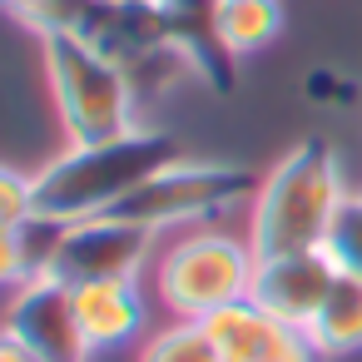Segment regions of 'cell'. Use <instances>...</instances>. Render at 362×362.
I'll return each mask as SVG.
<instances>
[{
    "instance_id": "1",
    "label": "cell",
    "mask_w": 362,
    "mask_h": 362,
    "mask_svg": "<svg viewBox=\"0 0 362 362\" xmlns=\"http://www.w3.org/2000/svg\"><path fill=\"white\" fill-rule=\"evenodd\" d=\"M184 144L164 129H129L100 144H70L35 174V214L80 223L115 214L129 194H139L159 169L179 164Z\"/></svg>"
},
{
    "instance_id": "2",
    "label": "cell",
    "mask_w": 362,
    "mask_h": 362,
    "mask_svg": "<svg viewBox=\"0 0 362 362\" xmlns=\"http://www.w3.org/2000/svg\"><path fill=\"white\" fill-rule=\"evenodd\" d=\"M342 204H347L342 164H337L332 144L313 134V139L293 144L268 169V179L258 184L253 218H248V243H253L258 258L327 248Z\"/></svg>"
},
{
    "instance_id": "3",
    "label": "cell",
    "mask_w": 362,
    "mask_h": 362,
    "mask_svg": "<svg viewBox=\"0 0 362 362\" xmlns=\"http://www.w3.org/2000/svg\"><path fill=\"white\" fill-rule=\"evenodd\" d=\"M40 45H45L50 95L60 105V124L70 144H100V139L139 129L134 124L139 90L119 60H110L85 35H45Z\"/></svg>"
},
{
    "instance_id": "4",
    "label": "cell",
    "mask_w": 362,
    "mask_h": 362,
    "mask_svg": "<svg viewBox=\"0 0 362 362\" xmlns=\"http://www.w3.org/2000/svg\"><path fill=\"white\" fill-rule=\"evenodd\" d=\"M253 268H258V253L253 243L233 238V233H218V228H194L184 238H174L159 263H154V288H159V303L174 313V317H214L218 308L248 298V283H253Z\"/></svg>"
},
{
    "instance_id": "5",
    "label": "cell",
    "mask_w": 362,
    "mask_h": 362,
    "mask_svg": "<svg viewBox=\"0 0 362 362\" xmlns=\"http://www.w3.org/2000/svg\"><path fill=\"white\" fill-rule=\"evenodd\" d=\"M258 174L243 164H214V159H179L169 169H159L139 194H129L115 214L144 223V228H174V223H204L218 218L228 209H238L243 199L258 194Z\"/></svg>"
},
{
    "instance_id": "6",
    "label": "cell",
    "mask_w": 362,
    "mask_h": 362,
    "mask_svg": "<svg viewBox=\"0 0 362 362\" xmlns=\"http://www.w3.org/2000/svg\"><path fill=\"white\" fill-rule=\"evenodd\" d=\"M149 253H154V228H144L124 214H100V218L65 223L45 278H60L65 288L139 283V273L149 268Z\"/></svg>"
},
{
    "instance_id": "7",
    "label": "cell",
    "mask_w": 362,
    "mask_h": 362,
    "mask_svg": "<svg viewBox=\"0 0 362 362\" xmlns=\"http://www.w3.org/2000/svg\"><path fill=\"white\" fill-rule=\"evenodd\" d=\"M6 332L35 362H90V342L75 317V298L60 278H25L11 293Z\"/></svg>"
},
{
    "instance_id": "8",
    "label": "cell",
    "mask_w": 362,
    "mask_h": 362,
    "mask_svg": "<svg viewBox=\"0 0 362 362\" xmlns=\"http://www.w3.org/2000/svg\"><path fill=\"white\" fill-rule=\"evenodd\" d=\"M337 283V263L327 248H308V253H278V258H258L253 283H248V303H258L263 313H273L278 322L308 327L327 298V288Z\"/></svg>"
},
{
    "instance_id": "9",
    "label": "cell",
    "mask_w": 362,
    "mask_h": 362,
    "mask_svg": "<svg viewBox=\"0 0 362 362\" xmlns=\"http://www.w3.org/2000/svg\"><path fill=\"white\" fill-rule=\"evenodd\" d=\"M204 327H209L223 362H322L308 327L278 322L273 313H263L248 298L218 308L214 317H204Z\"/></svg>"
},
{
    "instance_id": "10",
    "label": "cell",
    "mask_w": 362,
    "mask_h": 362,
    "mask_svg": "<svg viewBox=\"0 0 362 362\" xmlns=\"http://www.w3.org/2000/svg\"><path fill=\"white\" fill-rule=\"evenodd\" d=\"M70 298H75V317H80V332H85L90 352L134 342L144 332L139 283H80V288H70Z\"/></svg>"
},
{
    "instance_id": "11",
    "label": "cell",
    "mask_w": 362,
    "mask_h": 362,
    "mask_svg": "<svg viewBox=\"0 0 362 362\" xmlns=\"http://www.w3.org/2000/svg\"><path fill=\"white\" fill-rule=\"evenodd\" d=\"M308 337L317 342L322 357H342L362 347V278L337 268V283L327 288L317 317L308 322Z\"/></svg>"
},
{
    "instance_id": "12",
    "label": "cell",
    "mask_w": 362,
    "mask_h": 362,
    "mask_svg": "<svg viewBox=\"0 0 362 362\" xmlns=\"http://www.w3.org/2000/svg\"><path fill=\"white\" fill-rule=\"evenodd\" d=\"M283 30V6L278 0H218L214 6V35L228 55H253L273 45Z\"/></svg>"
},
{
    "instance_id": "13",
    "label": "cell",
    "mask_w": 362,
    "mask_h": 362,
    "mask_svg": "<svg viewBox=\"0 0 362 362\" xmlns=\"http://www.w3.org/2000/svg\"><path fill=\"white\" fill-rule=\"evenodd\" d=\"M139 362H223V357H218V347H214V337H209L204 322L174 317L169 327H159V332L144 342Z\"/></svg>"
},
{
    "instance_id": "14",
    "label": "cell",
    "mask_w": 362,
    "mask_h": 362,
    "mask_svg": "<svg viewBox=\"0 0 362 362\" xmlns=\"http://www.w3.org/2000/svg\"><path fill=\"white\" fill-rule=\"evenodd\" d=\"M327 253L342 273H357L362 278V194H347L337 223H332V238H327Z\"/></svg>"
},
{
    "instance_id": "15",
    "label": "cell",
    "mask_w": 362,
    "mask_h": 362,
    "mask_svg": "<svg viewBox=\"0 0 362 362\" xmlns=\"http://www.w3.org/2000/svg\"><path fill=\"white\" fill-rule=\"evenodd\" d=\"M35 218V179L0 164V228H21Z\"/></svg>"
},
{
    "instance_id": "16",
    "label": "cell",
    "mask_w": 362,
    "mask_h": 362,
    "mask_svg": "<svg viewBox=\"0 0 362 362\" xmlns=\"http://www.w3.org/2000/svg\"><path fill=\"white\" fill-rule=\"evenodd\" d=\"M25 283V253H21V228H0V288Z\"/></svg>"
},
{
    "instance_id": "17",
    "label": "cell",
    "mask_w": 362,
    "mask_h": 362,
    "mask_svg": "<svg viewBox=\"0 0 362 362\" xmlns=\"http://www.w3.org/2000/svg\"><path fill=\"white\" fill-rule=\"evenodd\" d=\"M308 90H313V95H342V100H352V85H347V80H337V75H327V70H322V75H313V80H308Z\"/></svg>"
},
{
    "instance_id": "18",
    "label": "cell",
    "mask_w": 362,
    "mask_h": 362,
    "mask_svg": "<svg viewBox=\"0 0 362 362\" xmlns=\"http://www.w3.org/2000/svg\"><path fill=\"white\" fill-rule=\"evenodd\" d=\"M0 362H35V357H30V352L6 332V327H0Z\"/></svg>"
},
{
    "instance_id": "19",
    "label": "cell",
    "mask_w": 362,
    "mask_h": 362,
    "mask_svg": "<svg viewBox=\"0 0 362 362\" xmlns=\"http://www.w3.org/2000/svg\"><path fill=\"white\" fill-rule=\"evenodd\" d=\"M35 6H40V0H0V11H11V16H21V21H30Z\"/></svg>"
},
{
    "instance_id": "20",
    "label": "cell",
    "mask_w": 362,
    "mask_h": 362,
    "mask_svg": "<svg viewBox=\"0 0 362 362\" xmlns=\"http://www.w3.org/2000/svg\"><path fill=\"white\" fill-rule=\"evenodd\" d=\"M100 6H159V0H100Z\"/></svg>"
}]
</instances>
